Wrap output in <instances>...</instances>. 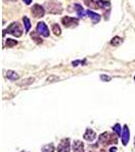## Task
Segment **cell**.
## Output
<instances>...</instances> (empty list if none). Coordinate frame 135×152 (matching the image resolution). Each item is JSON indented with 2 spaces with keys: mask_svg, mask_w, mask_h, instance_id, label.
Segmentation results:
<instances>
[{
  "mask_svg": "<svg viewBox=\"0 0 135 152\" xmlns=\"http://www.w3.org/2000/svg\"><path fill=\"white\" fill-rule=\"evenodd\" d=\"M85 4L94 9H106L110 7V1L107 0H85Z\"/></svg>",
  "mask_w": 135,
  "mask_h": 152,
  "instance_id": "6da1fadb",
  "label": "cell"
},
{
  "mask_svg": "<svg viewBox=\"0 0 135 152\" xmlns=\"http://www.w3.org/2000/svg\"><path fill=\"white\" fill-rule=\"evenodd\" d=\"M99 142L103 145H111V144H116L117 139L113 134L109 133V132H105V133L101 134L99 137Z\"/></svg>",
  "mask_w": 135,
  "mask_h": 152,
  "instance_id": "7a4b0ae2",
  "label": "cell"
},
{
  "mask_svg": "<svg viewBox=\"0 0 135 152\" xmlns=\"http://www.w3.org/2000/svg\"><path fill=\"white\" fill-rule=\"evenodd\" d=\"M6 31L13 37H15V38H19V37L23 36V28H21V26L18 21H16V23H12L10 26L7 28Z\"/></svg>",
  "mask_w": 135,
  "mask_h": 152,
  "instance_id": "3957f363",
  "label": "cell"
},
{
  "mask_svg": "<svg viewBox=\"0 0 135 152\" xmlns=\"http://www.w3.org/2000/svg\"><path fill=\"white\" fill-rule=\"evenodd\" d=\"M70 139L69 138H64L60 141L59 145L57 147L58 152H70Z\"/></svg>",
  "mask_w": 135,
  "mask_h": 152,
  "instance_id": "277c9868",
  "label": "cell"
},
{
  "mask_svg": "<svg viewBox=\"0 0 135 152\" xmlns=\"http://www.w3.org/2000/svg\"><path fill=\"white\" fill-rule=\"evenodd\" d=\"M37 31H38L39 35L45 37V38H48V37L50 36L47 24L45 23H43V21H40V23H38V24H37Z\"/></svg>",
  "mask_w": 135,
  "mask_h": 152,
  "instance_id": "5b68a950",
  "label": "cell"
},
{
  "mask_svg": "<svg viewBox=\"0 0 135 152\" xmlns=\"http://www.w3.org/2000/svg\"><path fill=\"white\" fill-rule=\"evenodd\" d=\"M61 21H62L63 26L65 28H75V26H78V19L70 18V16H65V18L61 19Z\"/></svg>",
  "mask_w": 135,
  "mask_h": 152,
  "instance_id": "8992f818",
  "label": "cell"
},
{
  "mask_svg": "<svg viewBox=\"0 0 135 152\" xmlns=\"http://www.w3.org/2000/svg\"><path fill=\"white\" fill-rule=\"evenodd\" d=\"M32 14H33L34 18H43L44 14H45V9L43 8V6H41L40 4H35L32 8Z\"/></svg>",
  "mask_w": 135,
  "mask_h": 152,
  "instance_id": "52a82bcc",
  "label": "cell"
},
{
  "mask_svg": "<svg viewBox=\"0 0 135 152\" xmlns=\"http://www.w3.org/2000/svg\"><path fill=\"white\" fill-rule=\"evenodd\" d=\"M122 143H123L124 146H126L127 144H128V141L130 139V132H129V129L128 127L125 125V126L123 127V130H122Z\"/></svg>",
  "mask_w": 135,
  "mask_h": 152,
  "instance_id": "ba28073f",
  "label": "cell"
},
{
  "mask_svg": "<svg viewBox=\"0 0 135 152\" xmlns=\"http://www.w3.org/2000/svg\"><path fill=\"white\" fill-rule=\"evenodd\" d=\"M83 138H84V140L88 142H92L97 138V134H95V132L92 129H87L84 135H83Z\"/></svg>",
  "mask_w": 135,
  "mask_h": 152,
  "instance_id": "9c48e42d",
  "label": "cell"
},
{
  "mask_svg": "<svg viewBox=\"0 0 135 152\" xmlns=\"http://www.w3.org/2000/svg\"><path fill=\"white\" fill-rule=\"evenodd\" d=\"M73 152H84V144L80 140L73 141Z\"/></svg>",
  "mask_w": 135,
  "mask_h": 152,
  "instance_id": "30bf717a",
  "label": "cell"
},
{
  "mask_svg": "<svg viewBox=\"0 0 135 152\" xmlns=\"http://www.w3.org/2000/svg\"><path fill=\"white\" fill-rule=\"evenodd\" d=\"M87 14L88 16H90V18L92 19V21H94V23H99V21L101 20V15L98 13H95V12L92 11V10H87Z\"/></svg>",
  "mask_w": 135,
  "mask_h": 152,
  "instance_id": "8fae6325",
  "label": "cell"
},
{
  "mask_svg": "<svg viewBox=\"0 0 135 152\" xmlns=\"http://www.w3.org/2000/svg\"><path fill=\"white\" fill-rule=\"evenodd\" d=\"M6 77L8 78L9 80H12V81H16V80L19 78V76L15 71H12V70H8L6 72Z\"/></svg>",
  "mask_w": 135,
  "mask_h": 152,
  "instance_id": "7c38bea8",
  "label": "cell"
},
{
  "mask_svg": "<svg viewBox=\"0 0 135 152\" xmlns=\"http://www.w3.org/2000/svg\"><path fill=\"white\" fill-rule=\"evenodd\" d=\"M75 9H76V12H77V15L80 16V18H83V16L85 15V12L83 10L82 6L80 5V4H75Z\"/></svg>",
  "mask_w": 135,
  "mask_h": 152,
  "instance_id": "4fadbf2b",
  "label": "cell"
},
{
  "mask_svg": "<svg viewBox=\"0 0 135 152\" xmlns=\"http://www.w3.org/2000/svg\"><path fill=\"white\" fill-rule=\"evenodd\" d=\"M55 151V147H54V144H48V145L44 146L43 149H42V152H54Z\"/></svg>",
  "mask_w": 135,
  "mask_h": 152,
  "instance_id": "5bb4252c",
  "label": "cell"
},
{
  "mask_svg": "<svg viewBox=\"0 0 135 152\" xmlns=\"http://www.w3.org/2000/svg\"><path fill=\"white\" fill-rule=\"evenodd\" d=\"M38 35H39L38 33H32L31 37H32V39H33V40L35 41L37 44H42V43H43V40H42L41 37H39Z\"/></svg>",
  "mask_w": 135,
  "mask_h": 152,
  "instance_id": "9a60e30c",
  "label": "cell"
},
{
  "mask_svg": "<svg viewBox=\"0 0 135 152\" xmlns=\"http://www.w3.org/2000/svg\"><path fill=\"white\" fill-rule=\"evenodd\" d=\"M122 39L121 38H119V37H115V38H113L112 39V41H111V45L112 46H115V47H117V46H119L120 44L122 43Z\"/></svg>",
  "mask_w": 135,
  "mask_h": 152,
  "instance_id": "2e32d148",
  "label": "cell"
},
{
  "mask_svg": "<svg viewBox=\"0 0 135 152\" xmlns=\"http://www.w3.org/2000/svg\"><path fill=\"white\" fill-rule=\"evenodd\" d=\"M52 31H53V33H54V35L55 36H60L61 35V28H60V26H58V24H53L52 26Z\"/></svg>",
  "mask_w": 135,
  "mask_h": 152,
  "instance_id": "e0dca14e",
  "label": "cell"
},
{
  "mask_svg": "<svg viewBox=\"0 0 135 152\" xmlns=\"http://www.w3.org/2000/svg\"><path fill=\"white\" fill-rule=\"evenodd\" d=\"M23 20L24 23V29H26V31H29V28H31V21H29V19L26 16H23Z\"/></svg>",
  "mask_w": 135,
  "mask_h": 152,
  "instance_id": "ac0fdd59",
  "label": "cell"
},
{
  "mask_svg": "<svg viewBox=\"0 0 135 152\" xmlns=\"http://www.w3.org/2000/svg\"><path fill=\"white\" fill-rule=\"evenodd\" d=\"M15 45H18V41H14V40H12V39H7L6 40V46L8 48H12Z\"/></svg>",
  "mask_w": 135,
  "mask_h": 152,
  "instance_id": "d6986e66",
  "label": "cell"
},
{
  "mask_svg": "<svg viewBox=\"0 0 135 152\" xmlns=\"http://www.w3.org/2000/svg\"><path fill=\"white\" fill-rule=\"evenodd\" d=\"M113 130L116 132V134L118 135V136H121V135H122L121 126H120V124H116V125H115V126L113 127Z\"/></svg>",
  "mask_w": 135,
  "mask_h": 152,
  "instance_id": "ffe728a7",
  "label": "cell"
},
{
  "mask_svg": "<svg viewBox=\"0 0 135 152\" xmlns=\"http://www.w3.org/2000/svg\"><path fill=\"white\" fill-rule=\"evenodd\" d=\"M34 78H28V79H26V80H23V83H21V85H24V84H31L32 82H34Z\"/></svg>",
  "mask_w": 135,
  "mask_h": 152,
  "instance_id": "44dd1931",
  "label": "cell"
},
{
  "mask_svg": "<svg viewBox=\"0 0 135 152\" xmlns=\"http://www.w3.org/2000/svg\"><path fill=\"white\" fill-rule=\"evenodd\" d=\"M101 79H102L103 81H110V80H111V77L108 75H101Z\"/></svg>",
  "mask_w": 135,
  "mask_h": 152,
  "instance_id": "7402d4cb",
  "label": "cell"
},
{
  "mask_svg": "<svg viewBox=\"0 0 135 152\" xmlns=\"http://www.w3.org/2000/svg\"><path fill=\"white\" fill-rule=\"evenodd\" d=\"M79 63H85V61H74V62H72V65L73 66H77V64H79Z\"/></svg>",
  "mask_w": 135,
  "mask_h": 152,
  "instance_id": "603a6c76",
  "label": "cell"
},
{
  "mask_svg": "<svg viewBox=\"0 0 135 152\" xmlns=\"http://www.w3.org/2000/svg\"><path fill=\"white\" fill-rule=\"evenodd\" d=\"M110 152H117V147H111L110 148Z\"/></svg>",
  "mask_w": 135,
  "mask_h": 152,
  "instance_id": "cb8c5ba5",
  "label": "cell"
},
{
  "mask_svg": "<svg viewBox=\"0 0 135 152\" xmlns=\"http://www.w3.org/2000/svg\"><path fill=\"white\" fill-rule=\"evenodd\" d=\"M23 2L26 4V5H29V4L32 3V0H23Z\"/></svg>",
  "mask_w": 135,
  "mask_h": 152,
  "instance_id": "d4e9b609",
  "label": "cell"
},
{
  "mask_svg": "<svg viewBox=\"0 0 135 152\" xmlns=\"http://www.w3.org/2000/svg\"><path fill=\"white\" fill-rule=\"evenodd\" d=\"M134 146H135V140H134Z\"/></svg>",
  "mask_w": 135,
  "mask_h": 152,
  "instance_id": "484cf974",
  "label": "cell"
},
{
  "mask_svg": "<svg viewBox=\"0 0 135 152\" xmlns=\"http://www.w3.org/2000/svg\"><path fill=\"white\" fill-rule=\"evenodd\" d=\"M134 80H135V76H134Z\"/></svg>",
  "mask_w": 135,
  "mask_h": 152,
  "instance_id": "4316f807",
  "label": "cell"
},
{
  "mask_svg": "<svg viewBox=\"0 0 135 152\" xmlns=\"http://www.w3.org/2000/svg\"><path fill=\"white\" fill-rule=\"evenodd\" d=\"M21 152H26V151H21Z\"/></svg>",
  "mask_w": 135,
  "mask_h": 152,
  "instance_id": "83f0119b",
  "label": "cell"
}]
</instances>
